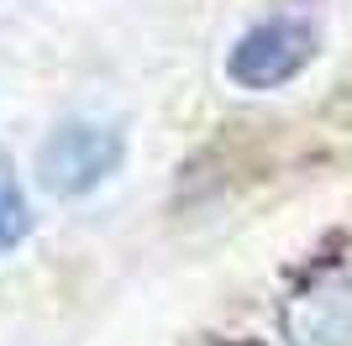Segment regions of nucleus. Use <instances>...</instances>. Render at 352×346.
<instances>
[{
  "instance_id": "obj_1",
  "label": "nucleus",
  "mask_w": 352,
  "mask_h": 346,
  "mask_svg": "<svg viewBox=\"0 0 352 346\" xmlns=\"http://www.w3.org/2000/svg\"><path fill=\"white\" fill-rule=\"evenodd\" d=\"M321 53V32L305 16H268L248 27L226 53V79L236 89H279L316 63Z\"/></svg>"
},
{
  "instance_id": "obj_2",
  "label": "nucleus",
  "mask_w": 352,
  "mask_h": 346,
  "mask_svg": "<svg viewBox=\"0 0 352 346\" xmlns=\"http://www.w3.org/2000/svg\"><path fill=\"white\" fill-rule=\"evenodd\" d=\"M126 158V137L100 121H63L43 147H37V178L47 194H89L100 189Z\"/></svg>"
},
{
  "instance_id": "obj_3",
  "label": "nucleus",
  "mask_w": 352,
  "mask_h": 346,
  "mask_svg": "<svg viewBox=\"0 0 352 346\" xmlns=\"http://www.w3.org/2000/svg\"><path fill=\"white\" fill-rule=\"evenodd\" d=\"M279 331L289 346H352V273L337 262L310 268L279 304Z\"/></svg>"
},
{
  "instance_id": "obj_4",
  "label": "nucleus",
  "mask_w": 352,
  "mask_h": 346,
  "mask_svg": "<svg viewBox=\"0 0 352 346\" xmlns=\"http://www.w3.org/2000/svg\"><path fill=\"white\" fill-rule=\"evenodd\" d=\"M32 216H27V194H21V184H16V168L11 158L0 152V252H11L21 236H27Z\"/></svg>"
},
{
  "instance_id": "obj_5",
  "label": "nucleus",
  "mask_w": 352,
  "mask_h": 346,
  "mask_svg": "<svg viewBox=\"0 0 352 346\" xmlns=\"http://www.w3.org/2000/svg\"><path fill=\"white\" fill-rule=\"evenodd\" d=\"M326 111L337 115V121H352V84L342 89V95H337V100H331V105H326Z\"/></svg>"
},
{
  "instance_id": "obj_6",
  "label": "nucleus",
  "mask_w": 352,
  "mask_h": 346,
  "mask_svg": "<svg viewBox=\"0 0 352 346\" xmlns=\"http://www.w3.org/2000/svg\"><path fill=\"white\" fill-rule=\"evenodd\" d=\"M221 346H263V341H221Z\"/></svg>"
}]
</instances>
